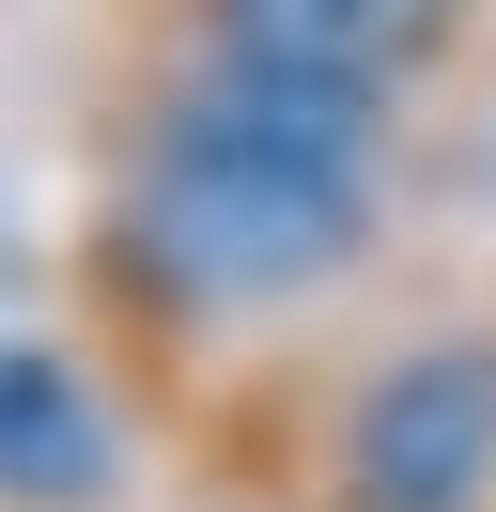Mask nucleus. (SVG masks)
Segmentation results:
<instances>
[{"label": "nucleus", "instance_id": "nucleus-1", "mask_svg": "<svg viewBox=\"0 0 496 512\" xmlns=\"http://www.w3.org/2000/svg\"><path fill=\"white\" fill-rule=\"evenodd\" d=\"M93 357L124 404L186 419L233 357L357 311L403 218V125L419 109L310 94L264 63H186V47H93Z\"/></svg>", "mask_w": 496, "mask_h": 512}, {"label": "nucleus", "instance_id": "nucleus-3", "mask_svg": "<svg viewBox=\"0 0 496 512\" xmlns=\"http://www.w3.org/2000/svg\"><path fill=\"white\" fill-rule=\"evenodd\" d=\"M496 0H109L93 47H186V63H264L310 78V94H372V109H419L481 63Z\"/></svg>", "mask_w": 496, "mask_h": 512}, {"label": "nucleus", "instance_id": "nucleus-2", "mask_svg": "<svg viewBox=\"0 0 496 512\" xmlns=\"http://www.w3.org/2000/svg\"><path fill=\"white\" fill-rule=\"evenodd\" d=\"M171 450L233 512H496V295H388L233 357Z\"/></svg>", "mask_w": 496, "mask_h": 512}, {"label": "nucleus", "instance_id": "nucleus-4", "mask_svg": "<svg viewBox=\"0 0 496 512\" xmlns=\"http://www.w3.org/2000/svg\"><path fill=\"white\" fill-rule=\"evenodd\" d=\"M124 481V373L78 326L0 342V512H109Z\"/></svg>", "mask_w": 496, "mask_h": 512}]
</instances>
